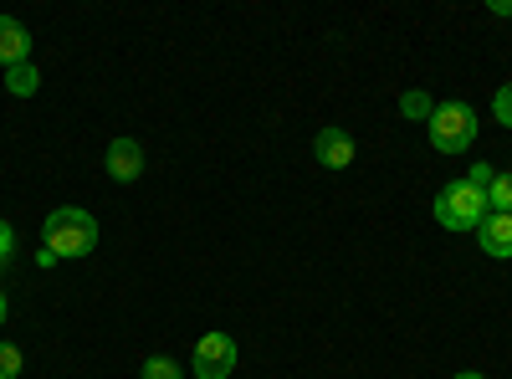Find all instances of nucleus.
Instances as JSON below:
<instances>
[{"instance_id":"18","label":"nucleus","mask_w":512,"mask_h":379,"mask_svg":"<svg viewBox=\"0 0 512 379\" xmlns=\"http://www.w3.org/2000/svg\"><path fill=\"white\" fill-rule=\"evenodd\" d=\"M0 323H6V292H0Z\"/></svg>"},{"instance_id":"11","label":"nucleus","mask_w":512,"mask_h":379,"mask_svg":"<svg viewBox=\"0 0 512 379\" xmlns=\"http://www.w3.org/2000/svg\"><path fill=\"white\" fill-rule=\"evenodd\" d=\"M400 113H405V118H425V123H431L436 103L425 98V93H405V98H400Z\"/></svg>"},{"instance_id":"19","label":"nucleus","mask_w":512,"mask_h":379,"mask_svg":"<svg viewBox=\"0 0 512 379\" xmlns=\"http://www.w3.org/2000/svg\"><path fill=\"white\" fill-rule=\"evenodd\" d=\"M456 379H487V374H456Z\"/></svg>"},{"instance_id":"6","label":"nucleus","mask_w":512,"mask_h":379,"mask_svg":"<svg viewBox=\"0 0 512 379\" xmlns=\"http://www.w3.org/2000/svg\"><path fill=\"white\" fill-rule=\"evenodd\" d=\"M21 62H31V31L21 21H11V16H0V67L11 72Z\"/></svg>"},{"instance_id":"13","label":"nucleus","mask_w":512,"mask_h":379,"mask_svg":"<svg viewBox=\"0 0 512 379\" xmlns=\"http://www.w3.org/2000/svg\"><path fill=\"white\" fill-rule=\"evenodd\" d=\"M492 113H497V123H502V129H512V82H502V88H497V98H492Z\"/></svg>"},{"instance_id":"3","label":"nucleus","mask_w":512,"mask_h":379,"mask_svg":"<svg viewBox=\"0 0 512 379\" xmlns=\"http://www.w3.org/2000/svg\"><path fill=\"white\" fill-rule=\"evenodd\" d=\"M425 129H431V144H436L441 154H461L466 144L477 139V113L466 108V103H441Z\"/></svg>"},{"instance_id":"9","label":"nucleus","mask_w":512,"mask_h":379,"mask_svg":"<svg viewBox=\"0 0 512 379\" xmlns=\"http://www.w3.org/2000/svg\"><path fill=\"white\" fill-rule=\"evenodd\" d=\"M487 210L492 216H512V175H497L487 185Z\"/></svg>"},{"instance_id":"5","label":"nucleus","mask_w":512,"mask_h":379,"mask_svg":"<svg viewBox=\"0 0 512 379\" xmlns=\"http://www.w3.org/2000/svg\"><path fill=\"white\" fill-rule=\"evenodd\" d=\"M313 154H318L323 170H349V164H354V139L344 129H323L313 139Z\"/></svg>"},{"instance_id":"4","label":"nucleus","mask_w":512,"mask_h":379,"mask_svg":"<svg viewBox=\"0 0 512 379\" xmlns=\"http://www.w3.org/2000/svg\"><path fill=\"white\" fill-rule=\"evenodd\" d=\"M200 379H226L236 369V339L231 333H205L195 344V364H190Z\"/></svg>"},{"instance_id":"17","label":"nucleus","mask_w":512,"mask_h":379,"mask_svg":"<svg viewBox=\"0 0 512 379\" xmlns=\"http://www.w3.org/2000/svg\"><path fill=\"white\" fill-rule=\"evenodd\" d=\"M492 16H512V0H492Z\"/></svg>"},{"instance_id":"12","label":"nucleus","mask_w":512,"mask_h":379,"mask_svg":"<svg viewBox=\"0 0 512 379\" xmlns=\"http://www.w3.org/2000/svg\"><path fill=\"white\" fill-rule=\"evenodd\" d=\"M144 379H180V364L169 354H154V359H144Z\"/></svg>"},{"instance_id":"8","label":"nucleus","mask_w":512,"mask_h":379,"mask_svg":"<svg viewBox=\"0 0 512 379\" xmlns=\"http://www.w3.org/2000/svg\"><path fill=\"white\" fill-rule=\"evenodd\" d=\"M477 241H482L487 257L507 262V257H512V216H487V221L477 226Z\"/></svg>"},{"instance_id":"15","label":"nucleus","mask_w":512,"mask_h":379,"mask_svg":"<svg viewBox=\"0 0 512 379\" xmlns=\"http://www.w3.org/2000/svg\"><path fill=\"white\" fill-rule=\"evenodd\" d=\"M497 180V170H492V164H472V170H466V185H477V190H487Z\"/></svg>"},{"instance_id":"1","label":"nucleus","mask_w":512,"mask_h":379,"mask_svg":"<svg viewBox=\"0 0 512 379\" xmlns=\"http://www.w3.org/2000/svg\"><path fill=\"white\" fill-rule=\"evenodd\" d=\"M41 241H47L52 257H88V251L98 246V221L88 216V210H77V205H62L47 216V226H41Z\"/></svg>"},{"instance_id":"16","label":"nucleus","mask_w":512,"mask_h":379,"mask_svg":"<svg viewBox=\"0 0 512 379\" xmlns=\"http://www.w3.org/2000/svg\"><path fill=\"white\" fill-rule=\"evenodd\" d=\"M16 257V231H11V221H0V262H11Z\"/></svg>"},{"instance_id":"10","label":"nucleus","mask_w":512,"mask_h":379,"mask_svg":"<svg viewBox=\"0 0 512 379\" xmlns=\"http://www.w3.org/2000/svg\"><path fill=\"white\" fill-rule=\"evenodd\" d=\"M36 82H41V77H36V67H31V62H21V67H11V72H6V88H11L16 98H31V93H36Z\"/></svg>"},{"instance_id":"2","label":"nucleus","mask_w":512,"mask_h":379,"mask_svg":"<svg viewBox=\"0 0 512 379\" xmlns=\"http://www.w3.org/2000/svg\"><path fill=\"white\" fill-rule=\"evenodd\" d=\"M487 216H492V210H487V190L466 185V180H451V185L436 195V221H441L446 231H477Z\"/></svg>"},{"instance_id":"7","label":"nucleus","mask_w":512,"mask_h":379,"mask_svg":"<svg viewBox=\"0 0 512 379\" xmlns=\"http://www.w3.org/2000/svg\"><path fill=\"white\" fill-rule=\"evenodd\" d=\"M108 175H113L118 185L139 180V175H144V149H139L134 139H113V144H108Z\"/></svg>"},{"instance_id":"14","label":"nucleus","mask_w":512,"mask_h":379,"mask_svg":"<svg viewBox=\"0 0 512 379\" xmlns=\"http://www.w3.org/2000/svg\"><path fill=\"white\" fill-rule=\"evenodd\" d=\"M16 374H21V349L0 344V379H16Z\"/></svg>"}]
</instances>
